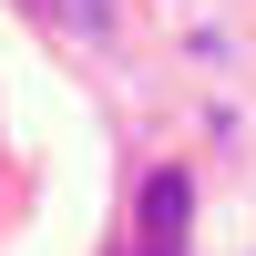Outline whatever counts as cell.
I'll list each match as a JSON object with an SVG mask.
<instances>
[{
    "mask_svg": "<svg viewBox=\"0 0 256 256\" xmlns=\"http://www.w3.org/2000/svg\"><path fill=\"white\" fill-rule=\"evenodd\" d=\"M134 226H144V246H134V256H184V226H195V174H184V164L144 174V195H134Z\"/></svg>",
    "mask_w": 256,
    "mask_h": 256,
    "instance_id": "obj_1",
    "label": "cell"
},
{
    "mask_svg": "<svg viewBox=\"0 0 256 256\" xmlns=\"http://www.w3.org/2000/svg\"><path fill=\"white\" fill-rule=\"evenodd\" d=\"M41 20L72 31V41H102V31H113V0H41Z\"/></svg>",
    "mask_w": 256,
    "mask_h": 256,
    "instance_id": "obj_2",
    "label": "cell"
},
{
    "mask_svg": "<svg viewBox=\"0 0 256 256\" xmlns=\"http://www.w3.org/2000/svg\"><path fill=\"white\" fill-rule=\"evenodd\" d=\"M123 256H134V246H123Z\"/></svg>",
    "mask_w": 256,
    "mask_h": 256,
    "instance_id": "obj_3",
    "label": "cell"
}]
</instances>
